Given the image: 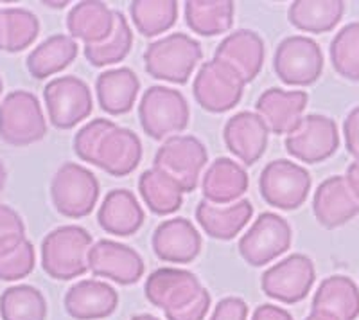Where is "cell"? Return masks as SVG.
<instances>
[{
    "label": "cell",
    "mask_w": 359,
    "mask_h": 320,
    "mask_svg": "<svg viewBox=\"0 0 359 320\" xmlns=\"http://www.w3.org/2000/svg\"><path fill=\"white\" fill-rule=\"evenodd\" d=\"M92 236L78 225L50 230L41 241V268L56 281H70L88 272Z\"/></svg>",
    "instance_id": "1"
},
{
    "label": "cell",
    "mask_w": 359,
    "mask_h": 320,
    "mask_svg": "<svg viewBox=\"0 0 359 320\" xmlns=\"http://www.w3.org/2000/svg\"><path fill=\"white\" fill-rule=\"evenodd\" d=\"M203 58L200 41L189 34L175 33L147 46L144 67L151 78L172 85H185Z\"/></svg>",
    "instance_id": "2"
},
{
    "label": "cell",
    "mask_w": 359,
    "mask_h": 320,
    "mask_svg": "<svg viewBox=\"0 0 359 320\" xmlns=\"http://www.w3.org/2000/svg\"><path fill=\"white\" fill-rule=\"evenodd\" d=\"M139 119L147 137L162 140L184 132L191 119V110L182 92L155 85L149 86L140 99Z\"/></svg>",
    "instance_id": "3"
},
{
    "label": "cell",
    "mask_w": 359,
    "mask_h": 320,
    "mask_svg": "<svg viewBox=\"0 0 359 320\" xmlns=\"http://www.w3.org/2000/svg\"><path fill=\"white\" fill-rule=\"evenodd\" d=\"M47 135V121L33 92H9L0 103V139L11 146H29Z\"/></svg>",
    "instance_id": "4"
},
{
    "label": "cell",
    "mask_w": 359,
    "mask_h": 320,
    "mask_svg": "<svg viewBox=\"0 0 359 320\" xmlns=\"http://www.w3.org/2000/svg\"><path fill=\"white\" fill-rule=\"evenodd\" d=\"M50 198L56 211L65 218H85L99 200V180L85 166L65 162L50 182Z\"/></svg>",
    "instance_id": "5"
},
{
    "label": "cell",
    "mask_w": 359,
    "mask_h": 320,
    "mask_svg": "<svg viewBox=\"0 0 359 320\" xmlns=\"http://www.w3.org/2000/svg\"><path fill=\"white\" fill-rule=\"evenodd\" d=\"M246 81L229 63L221 60L205 62L198 70L192 94L203 110L210 114H224L239 105Z\"/></svg>",
    "instance_id": "6"
},
{
    "label": "cell",
    "mask_w": 359,
    "mask_h": 320,
    "mask_svg": "<svg viewBox=\"0 0 359 320\" xmlns=\"http://www.w3.org/2000/svg\"><path fill=\"white\" fill-rule=\"evenodd\" d=\"M262 200L280 211H294L304 206L311 191V175L291 160H271L259 178Z\"/></svg>",
    "instance_id": "7"
},
{
    "label": "cell",
    "mask_w": 359,
    "mask_h": 320,
    "mask_svg": "<svg viewBox=\"0 0 359 320\" xmlns=\"http://www.w3.org/2000/svg\"><path fill=\"white\" fill-rule=\"evenodd\" d=\"M293 243V230L286 218L275 213H262L239 239V254L250 267H264L286 254Z\"/></svg>",
    "instance_id": "8"
},
{
    "label": "cell",
    "mask_w": 359,
    "mask_h": 320,
    "mask_svg": "<svg viewBox=\"0 0 359 320\" xmlns=\"http://www.w3.org/2000/svg\"><path fill=\"white\" fill-rule=\"evenodd\" d=\"M43 101L49 121L57 130H70L94 110L90 86L76 76H62L47 83Z\"/></svg>",
    "instance_id": "9"
},
{
    "label": "cell",
    "mask_w": 359,
    "mask_h": 320,
    "mask_svg": "<svg viewBox=\"0 0 359 320\" xmlns=\"http://www.w3.org/2000/svg\"><path fill=\"white\" fill-rule=\"evenodd\" d=\"M273 70L284 85H313L323 72V53L313 38L287 36L275 51Z\"/></svg>",
    "instance_id": "10"
},
{
    "label": "cell",
    "mask_w": 359,
    "mask_h": 320,
    "mask_svg": "<svg viewBox=\"0 0 359 320\" xmlns=\"http://www.w3.org/2000/svg\"><path fill=\"white\" fill-rule=\"evenodd\" d=\"M208 153L205 144L194 135H175L165 139L155 155V168L171 175L185 193L198 187Z\"/></svg>",
    "instance_id": "11"
},
{
    "label": "cell",
    "mask_w": 359,
    "mask_h": 320,
    "mask_svg": "<svg viewBox=\"0 0 359 320\" xmlns=\"http://www.w3.org/2000/svg\"><path fill=\"white\" fill-rule=\"evenodd\" d=\"M316 279V270L311 258L291 254L262 274L261 288L269 299L284 304L302 302L309 295Z\"/></svg>",
    "instance_id": "12"
},
{
    "label": "cell",
    "mask_w": 359,
    "mask_h": 320,
    "mask_svg": "<svg viewBox=\"0 0 359 320\" xmlns=\"http://www.w3.org/2000/svg\"><path fill=\"white\" fill-rule=\"evenodd\" d=\"M284 144L286 152L304 164H318L338 152V126L327 115H306L300 126L286 137Z\"/></svg>",
    "instance_id": "13"
},
{
    "label": "cell",
    "mask_w": 359,
    "mask_h": 320,
    "mask_svg": "<svg viewBox=\"0 0 359 320\" xmlns=\"http://www.w3.org/2000/svg\"><path fill=\"white\" fill-rule=\"evenodd\" d=\"M203 288L196 274L184 268L165 267L147 277L144 293L153 306L163 309V313H171L189 306Z\"/></svg>",
    "instance_id": "14"
},
{
    "label": "cell",
    "mask_w": 359,
    "mask_h": 320,
    "mask_svg": "<svg viewBox=\"0 0 359 320\" xmlns=\"http://www.w3.org/2000/svg\"><path fill=\"white\" fill-rule=\"evenodd\" d=\"M88 270L123 286L139 283L146 265L139 252L124 243L101 239L88 251Z\"/></svg>",
    "instance_id": "15"
},
{
    "label": "cell",
    "mask_w": 359,
    "mask_h": 320,
    "mask_svg": "<svg viewBox=\"0 0 359 320\" xmlns=\"http://www.w3.org/2000/svg\"><path fill=\"white\" fill-rule=\"evenodd\" d=\"M142 160V142L130 128L114 126L108 130L94 153L92 164L111 177H126Z\"/></svg>",
    "instance_id": "16"
},
{
    "label": "cell",
    "mask_w": 359,
    "mask_h": 320,
    "mask_svg": "<svg viewBox=\"0 0 359 320\" xmlns=\"http://www.w3.org/2000/svg\"><path fill=\"white\" fill-rule=\"evenodd\" d=\"M151 245L160 261L187 265L200 255L201 234L187 218H171L156 227Z\"/></svg>",
    "instance_id": "17"
},
{
    "label": "cell",
    "mask_w": 359,
    "mask_h": 320,
    "mask_svg": "<svg viewBox=\"0 0 359 320\" xmlns=\"http://www.w3.org/2000/svg\"><path fill=\"white\" fill-rule=\"evenodd\" d=\"M307 101V92L268 88L259 95L255 110L269 128V132L275 135H290L302 123Z\"/></svg>",
    "instance_id": "18"
},
{
    "label": "cell",
    "mask_w": 359,
    "mask_h": 320,
    "mask_svg": "<svg viewBox=\"0 0 359 320\" xmlns=\"http://www.w3.org/2000/svg\"><path fill=\"white\" fill-rule=\"evenodd\" d=\"M223 137L230 153L245 166H253L264 155L269 128L257 112H239L226 121Z\"/></svg>",
    "instance_id": "19"
},
{
    "label": "cell",
    "mask_w": 359,
    "mask_h": 320,
    "mask_svg": "<svg viewBox=\"0 0 359 320\" xmlns=\"http://www.w3.org/2000/svg\"><path fill=\"white\" fill-rule=\"evenodd\" d=\"M313 213L325 229H338L359 214V198L345 177H331L318 185L313 198Z\"/></svg>",
    "instance_id": "20"
},
{
    "label": "cell",
    "mask_w": 359,
    "mask_h": 320,
    "mask_svg": "<svg viewBox=\"0 0 359 320\" xmlns=\"http://www.w3.org/2000/svg\"><path fill=\"white\" fill-rule=\"evenodd\" d=\"M63 304L74 320H102L115 313L118 293L104 281L85 279L69 288Z\"/></svg>",
    "instance_id": "21"
},
{
    "label": "cell",
    "mask_w": 359,
    "mask_h": 320,
    "mask_svg": "<svg viewBox=\"0 0 359 320\" xmlns=\"http://www.w3.org/2000/svg\"><path fill=\"white\" fill-rule=\"evenodd\" d=\"M250 178L246 169L229 156H219L208 166L201 178L203 200L216 206H230L241 200L248 191Z\"/></svg>",
    "instance_id": "22"
},
{
    "label": "cell",
    "mask_w": 359,
    "mask_h": 320,
    "mask_svg": "<svg viewBox=\"0 0 359 320\" xmlns=\"http://www.w3.org/2000/svg\"><path fill=\"white\" fill-rule=\"evenodd\" d=\"M264 41L255 31L239 29L224 38L217 46L214 58L229 63L243 76L246 83H252L264 65Z\"/></svg>",
    "instance_id": "23"
},
{
    "label": "cell",
    "mask_w": 359,
    "mask_h": 320,
    "mask_svg": "<svg viewBox=\"0 0 359 320\" xmlns=\"http://www.w3.org/2000/svg\"><path fill=\"white\" fill-rule=\"evenodd\" d=\"M253 216L252 201L241 198L230 206H216L201 200L196 207V220L205 234L219 241H230L241 234Z\"/></svg>",
    "instance_id": "24"
},
{
    "label": "cell",
    "mask_w": 359,
    "mask_h": 320,
    "mask_svg": "<svg viewBox=\"0 0 359 320\" xmlns=\"http://www.w3.org/2000/svg\"><path fill=\"white\" fill-rule=\"evenodd\" d=\"M97 222L111 236H133L144 225V209L128 189H111L97 213Z\"/></svg>",
    "instance_id": "25"
},
{
    "label": "cell",
    "mask_w": 359,
    "mask_h": 320,
    "mask_svg": "<svg viewBox=\"0 0 359 320\" xmlns=\"http://www.w3.org/2000/svg\"><path fill=\"white\" fill-rule=\"evenodd\" d=\"M115 11L99 0L79 2L70 9L67 27L74 40L85 41V46H97L114 33Z\"/></svg>",
    "instance_id": "26"
},
{
    "label": "cell",
    "mask_w": 359,
    "mask_h": 320,
    "mask_svg": "<svg viewBox=\"0 0 359 320\" xmlns=\"http://www.w3.org/2000/svg\"><path fill=\"white\" fill-rule=\"evenodd\" d=\"M336 320L359 316V288L347 275H331L320 283L313 297V309Z\"/></svg>",
    "instance_id": "27"
},
{
    "label": "cell",
    "mask_w": 359,
    "mask_h": 320,
    "mask_svg": "<svg viewBox=\"0 0 359 320\" xmlns=\"http://www.w3.org/2000/svg\"><path fill=\"white\" fill-rule=\"evenodd\" d=\"M139 91V78L128 67L104 70L95 81L99 105L110 115H124L131 112Z\"/></svg>",
    "instance_id": "28"
},
{
    "label": "cell",
    "mask_w": 359,
    "mask_h": 320,
    "mask_svg": "<svg viewBox=\"0 0 359 320\" xmlns=\"http://www.w3.org/2000/svg\"><path fill=\"white\" fill-rule=\"evenodd\" d=\"M79 46L69 34H53L29 53L25 65L34 79H47L62 72L78 58Z\"/></svg>",
    "instance_id": "29"
},
{
    "label": "cell",
    "mask_w": 359,
    "mask_h": 320,
    "mask_svg": "<svg viewBox=\"0 0 359 320\" xmlns=\"http://www.w3.org/2000/svg\"><path fill=\"white\" fill-rule=\"evenodd\" d=\"M139 191L147 209L158 216L176 213L184 204V187L171 175L155 166L140 175Z\"/></svg>",
    "instance_id": "30"
},
{
    "label": "cell",
    "mask_w": 359,
    "mask_h": 320,
    "mask_svg": "<svg viewBox=\"0 0 359 320\" xmlns=\"http://www.w3.org/2000/svg\"><path fill=\"white\" fill-rule=\"evenodd\" d=\"M345 13V2L341 0H297L287 9L291 25L304 33H329Z\"/></svg>",
    "instance_id": "31"
},
{
    "label": "cell",
    "mask_w": 359,
    "mask_h": 320,
    "mask_svg": "<svg viewBox=\"0 0 359 320\" xmlns=\"http://www.w3.org/2000/svg\"><path fill=\"white\" fill-rule=\"evenodd\" d=\"M236 15L232 0H189L185 2V22L192 33L217 36L230 31Z\"/></svg>",
    "instance_id": "32"
},
{
    "label": "cell",
    "mask_w": 359,
    "mask_h": 320,
    "mask_svg": "<svg viewBox=\"0 0 359 320\" xmlns=\"http://www.w3.org/2000/svg\"><path fill=\"white\" fill-rule=\"evenodd\" d=\"M40 34V20L24 8H4L0 20V51L22 53L34 44Z\"/></svg>",
    "instance_id": "33"
},
{
    "label": "cell",
    "mask_w": 359,
    "mask_h": 320,
    "mask_svg": "<svg viewBox=\"0 0 359 320\" xmlns=\"http://www.w3.org/2000/svg\"><path fill=\"white\" fill-rule=\"evenodd\" d=\"M135 27L146 38L165 33L178 18V2L175 0H135L130 4Z\"/></svg>",
    "instance_id": "34"
},
{
    "label": "cell",
    "mask_w": 359,
    "mask_h": 320,
    "mask_svg": "<svg viewBox=\"0 0 359 320\" xmlns=\"http://www.w3.org/2000/svg\"><path fill=\"white\" fill-rule=\"evenodd\" d=\"M2 320H45L47 300L38 288L31 284H17L0 295Z\"/></svg>",
    "instance_id": "35"
},
{
    "label": "cell",
    "mask_w": 359,
    "mask_h": 320,
    "mask_svg": "<svg viewBox=\"0 0 359 320\" xmlns=\"http://www.w3.org/2000/svg\"><path fill=\"white\" fill-rule=\"evenodd\" d=\"M133 33L123 13L115 11L114 33L97 46H85L86 62L92 67H108L121 63L130 54Z\"/></svg>",
    "instance_id": "36"
},
{
    "label": "cell",
    "mask_w": 359,
    "mask_h": 320,
    "mask_svg": "<svg viewBox=\"0 0 359 320\" xmlns=\"http://www.w3.org/2000/svg\"><path fill=\"white\" fill-rule=\"evenodd\" d=\"M334 70L348 81H359V22L347 24L331 41Z\"/></svg>",
    "instance_id": "37"
},
{
    "label": "cell",
    "mask_w": 359,
    "mask_h": 320,
    "mask_svg": "<svg viewBox=\"0 0 359 320\" xmlns=\"http://www.w3.org/2000/svg\"><path fill=\"white\" fill-rule=\"evenodd\" d=\"M34 265H36L34 246L29 239H25L18 248L0 258V281L11 283V281L24 279L34 270Z\"/></svg>",
    "instance_id": "38"
},
{
    "label": "cell",
    "mask_w": 359,
    "mask_h": 320,
    "mask_svg": "<svg viewBox=\"0 0 359 320\" xmlns=\"http://www.w3.org/2000/svg\"><path fill=\"white\" fill-rule=\"evenodd\" d=\"M25 239V223L20 214L0 204V258L18 248Z\"/></svg>",
    "instance_id": "39"
},
{
    "label": "cell",
    "mask_w": 359,
    "mask_h": 320,
    "mask_svg": "<svg viewBox=\"0 0 359 320\" xmlns=\"http://www.w3.org/2000/svg\"><path fill=\"white\" fill-rule=\"evenodd\" d=\"M114 124V121L110 119H94L90 121L88 124H85V126L76 133V137H74V153H76L83 162L92 164L94 153L99 146V140L102 139V135H104Z\"/></svg>",
    "instance_id": "40"
},
{
    "label": "cell",
    "mask_w": 359,
    "mask_h": 320,
    "mask_svg": "<svg viewBox=\"0 0 359 320\" xmlns=\"http://www.w3.org/2000/svg\"><path fill=\"white\" fill-rule=\"evenodd\" d=\"M210 293H208L207 288H203L200 292V295L192 300L189 306L178 309V312L165 313V319L168 320H205L208 309H210Z\"/></svg>",
    "instance_id": "41"
},
{
    "label": "cell",
    "mask_w": 359,
    "mask_h": 320,
    "mask_svg": "<svg viewBox=\"0 0 359 320\" xmlns=\"http://www.w3.org/2000/svg\"><path fill=\"white\" fill-rule=\"evenodd\" d=\"M210 320H248V304L239 297H224L214 308Z\"/></svg>",
    "instance_id": "42"
},
{
    "label": "cell",
    "mask_w": 359,
    "mask_h": 320,
    "mask_svg": "<svg viewBox=\"0 0 359 320\" xmlns=\"http://www.w3.org/2000/svg\"><path fill=\"white\" fill-rule=\"evenodd\" d=\"M343 135H345L347 152L355 156V160H359V107L348 112L347 119L343 123Z\"/></svg>",
    "instance_id": "43"
},
{
    "label": "cell",
    "mask_w": 359,
    "mask_h": 320,
    "mask_svg": "<svg viewBox=\"0 0 359 320\" xmlns=\"http://www.w3.org/2000/svg\"><path fill=\"white\" fill-rule=\"evenodd\" d=\"M252 320H293L290 312L284 308H278L275 304H261L255 312H253Z\"/></svg>",
    "instance_id": "44"
},
{
    "label": "cell",
    "mask_w": 359,
    "mask_h": 320,
    "mask_svg": "<svg viewBox=\"0 0 359 320\" xmlns=\"http://www.w3.org/2000/svg\"><path fill=\"white\" fill-rule=\"evenodd\" d=\"M345 180H347L348 187L354 191L355 196L359 198V160H354V162L348 166L347 175H345Z\"/></svg>",
    "instance_id": "45"
},
{
    "label": "cell",
    "mask_w": 359,
    "mask_h": 320,
    "mask_svg": "<svg viewBox=\"0 0 359 320\" xmlns=\"http://www.w3.org/2000/svg\"><path fill=\"white\" fill-rule=\"evenodd\" d=\"M6 180H8V171H6L4 162L0 160V193H2V189L6 187Z\"/></svg>",
    "instance_id": "46"
},
{
    "label": "cell",
    "mask_w": 359,
    "mask_h": 320,
    "mask_svg": "<svg viewBox=\"0 0 359 320\" xmlns=\"http://www.w3.org/2000/svg\"><path fill=\"white\" fill-rule=\"evenodd\" d=\"M306 320H336L332 319V316L325 315V313H320V312H311L309 316H307Z\"/></svg>",
    "instance_id": "47"
},
{
    "label": "cell",
    "mask_w": 359,
    "mask_h": 320,
    "mask_svg": "<svg viewBox=\"0 0 359 320\" xmlns=\"http://www.w3.org/2000/svg\"><path fill=\"white\" fill-rule=\"evenodd\" d=\"M45 4L50 6V8H57V9H60V8H65V6L69 4V2H45Z\"/></svg>",
    "instance_id": "48"
},
{
    "label": "cell",
    "mask_w": 359,
    "mask_h": 320,
    "mask_svg": "<svg viewBox=\"0 0 359 320\" xmlns=\"http://www.w3.org/2000/svg\"><path fill=\"white\" fill-rule=\"evenodd\" d=\"M2 91H4V83H2V78H0V95H2Z\"/></svg>",
    "instance_id": "49"
},
{
    "label": "cell",
    "mask_w": 359,
    "mask_h": 320,
    "mask_svg": "<svg viewBox=\"0 0 359 320\" xmlns=\"http://www.w3.org/2000/svg\"><path fill=\"white\" fill-rule=\"evenodd\" d=\"M0 20H2V9H0Z\"/></svg>",
    "instance_id": "50"
}]
</instances>
